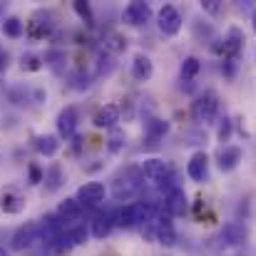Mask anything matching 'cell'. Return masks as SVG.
Instances as JSON below:
<instances>
[{
	"label": "cell",
	"instance_id": "obj_1",
	"mask_svg": "<svg viewBox=\"0 0 256 256\" xmlns=\"http://www.w3.org/2000/svg\"><path fill=\"white\" fill-rule=\"evenodd\" d=\"M144 194V174L140 167H127L120 172V176H114L112 182V196L117 202H130L134 196Z\"/></svg>",
	"mask_w": 256,
	"mask_h": 256
},
{
	"label": "cell",
	"instance_id": "obj_2",
	"mask_svg": "<svg viewBox=\"0 0 256 256\" xmlns=\"http://www.w3.org/2000/svg\"><path fill=\"white\" fill-rule=\"evenodd\" d=\"M219 107H222L219 94H216L214 90H204V92L196 97V102H194V117H196L199 122H204V124H212V122H216V117H219Z\"/></svg>",
	"mask_w": 256,
	"mask_h": 256
},
{
	"label": "cell",
	"instance_id": "obj_3",
	"mask_svg": "<svg viewBox=\"0 0 256 256\" xmlns=\"http://www.w3.org/2000/svg\"><path fill=\"white\" fill-rule=\"evenodd\" d=\"M157 25H160V32H162L164 38L179 35V32H182V25H184L182 12H179L174 5H162V10L157 12Z\"/></svg>",
	"mask_w": 256,
	"mask_h": 256
},
{
	"label": "cell",
	"instance_id": "obj_4",
	"mask_svg": "<svg viewBox=\"0 0 256 256\" xmlns=\"http://www.w3.org/2000/svg\"><path fill=\"white\" fill-rule=\"evenodd\" d=\"M140 170H142V174H144V179L152 182L154 186H157L160 182H164L167 176L174 174V167H172L167 160H162V157H150V160H144Z\"/></svg>",
	"mask_w": 256,
	"mask_h": 256
},
{
	"label": "cell",
	"instance_id": "obj_5",
	"mask_svg": "<svg viewBox=\"0 0 256 256\" xmlns=\"http://www.w3.org/2000/svg\"><path fill=\"white\" fill-rule=\"evenodd\" d=\"M38 242H40V222H28L12 234V244L10 246L15 252H25V249H32Z\"/></svg>",
	"mask_w": 256,
	"mask_h": 256
},
{
	"label": "cell",
	"instance_id": "obj_6",
	"mask_svg": "<svg viewBox=\"0 0 256 256\" xmlns=\"http://www.w3.org/2000/svg\"><path fill=\"white\" fill-rule=\"evenodd\" d=\"M122 20L124 25H132V28H142L152 20V8L150 2H142V0H134L130 2L124 10H122Z\"/></svg>",
	"mask_w": 256,
	"mask_h": 256
},
{
	"label": "cell",
	"instance_id": "obj_7",
	"mask_svg": "<svg viewBox=\"0 0 256 256\" xmlns=\"http://www.w3.org/2000/svg\"><path fill=\"white\" fill-rule=\"evenodd\" d=\"M52 28H55V22H52V12H48V10H38L32 18H30V22H28V38L30 40H42V38H48L50 32H52Z\"/></svg>",
	"mask_w": 256,
	"mask_h": 256
},
{
	"label": "cell",
	"instance_id": "obj_8",
	"mask_svg": "<svg viewBox=\"0 0 256 256\" xmlns=\"http://www.w3.org/2000/svg\"><path fill=\"white\" fill-rule=\"evenodd\" d=\"M104 196H107V186L102 184V182H87L82 184L80 189H78V202L85 206V209H92V206H100L102 202H104Z\"/></svg>",
	"mask_w": 256,
	"mask_h": 256
},
{
	"label": "cell",
	"instance_id": "obj_9",
	"mask_svg": "<svg viewBox=\"0 0 256 256\" xmlns=\"http://www.w3.org/2000/svg\"><path fill=\"white\" fill-rule=\"evenodd\" d=\"M58 137L60 140H75L78 137V110L75 107H65L58 114Z\"/></svg>",
	"mask_w": 256,
	"mask_h": 256
},
{
	"label": "cell",
	"instance_id": "obj_10",
	"mask_svg": "<svg viewBox=\"0 0 256 256\" xmlns=\"http://www.w3.org/2000/svg\"><path fill=\"white\" fill-rule=\"evenodd\" d=\"M219 239H222L226 246H242V244H246V239H249V229H246V224H242L239 219H236V222H226L224 229H222V234H219Z\"/></svg>",
	"mask_w": 256,
	"mask_h": 256
},
{
	"label": "cell",
	"instance_id": "obj_11",
	"mask_svg": "<svg viewBox=\"0 0 256 256\" xmlns=\"http://www.w3.org/2000/svg\"><path fill=\"white\" fill-rule=\"evenodd\" d=\"M186 174H189V179L196 182V184H202V182L209 179V154H206L204 150H199V152L192 154V160H189V164H186Z\"/></svg>",
	"mask_w": 256,
	"mask_h": 256
},
{
	"label": "cell",
	"instance_id": "obj_12",
	"mask_svg": "<svg viewBox=\"0 0 256 256\" xmlns=\"http://www.w3.org/2000/svg\"><path fill=\"white\" fill-rule=\"evenodd\" d=\"M244 160V150L236 147V144H224L216 154V164L222 172H234Z\"/></svg>",
	"mask_w": 256,
	"mask_h": 256
},
{
	"label": "cell",
	"instance_id": "obj_13",
	"mask_svg": "<svg viewBox=\"0 0 256 256\" xmlns=\"http://www.w3.org/2000/svg\"><path fill=\"white\" fill-rule=\"evenodd\" d=\"M120 120H122V112H120L117 104H102V107L94 112L92 124H94L97 130H114Z\"/></svg>",
	"mask_w": 256,
	"mask_h": 256
},
{
	"label": "cell",
	"instance_id": "obj_14",
	"mask_svg": "<svg viewBox=\"0 0 256 256\" xmlns=\"http://www.w3.org/2000/svg\"><path fill=\"white\" fill-rule=\"evenodd\" d=\"M244 45H246V35H244V30L236 28V25L229 28V32H226V38H224V58H234V60H239Z\"/></svg>",
	"mask_w": 256,
	"mask_h": 256
},
{
	"label": "cell",
	"instance_id": "obj_15",
	"mask_svg": "<svg viewBox=\"0 0 256 256\" xmlns=\"http://www.w3.org/2000/svg\"><path fill=\"white\" fill-rule=\"evenodd\" d=\"M114 226H117V224H114V212H100V214L90 222V234H92L94 239H107Z\"/></svg>",
	"mask_w": 256,
	"mask_h": 256
},
{
	"label": "cell",
	"instance_id": "obj_16",
	"mask_svg": "<svg viewBox=\"0 0 256 256\" xmlns=\"http://www.w3.org/2000/svg\"><path fill=\"white\" fill-rule=\"evenodd\" d=\"M164 212H167L170 216H184V214L189 212V202H186L184 186L174 189V192H170V194L164 196Z\"/></svg>",
	"mask_w": 256,
	"mask_h": 256
},
{
	"label": "cell",
	"instance_id": "obj_17",
	"mask_svg": "<svg viewBox=\"0 0 256 256\" xmlns=\"http://www.w3.org/2000/svg\"><path fill=\"white\" fill-rule=\"evenodd\" d=\"M152 75H154V62L150 60V55L137 52L134 60H132V78H134L137 82H150Z\"/></svg>",
	"mask_w": 256,
	"mask_h": 256
},
{
	"label": "cell",
	"instance_id": "obj_18",
	"mask_svg": "<svg viewBox=\"0 0 256 256\" xmlns=\"http://www.w3.org/2000/svg\"><path fill=\"white\" fill-rule=\"evenodd\" d=\"M25 209V196L18 194L15 189H2L0 192V212L5 214H20Z\"/></svg>",
	"mask_w": 256,
	"mask_h": 256
},
{
	"label": "cell",
	"instance_id": "obj_19",
	"mask_svg": "<svg viewBox=\"0 0 256 256\" xmlns=\"http://www.w3.org/2000/svg\"><path fill=\"white\" fill-rule=\"evenodd\" d=\"M167 132H170V122H167V120H162V117H154V114L144 117V134H147V140H150V142H157V140H162Z\"/></svg>",
	"mask_w": 256,
	"mask_h": 256
},
{
	"label": "cell",
	"instance_id": "obj_20",
	"mask_svg": "<svg viewBox=\"0 0 256 256\" xmlns=\"http://www.w3.org/2000/svg\"><path fill=\"white\" fill-rule=\"evenodd\" d=\"M127 38L124 35H120V32H114V30H110V32H104V38H102V50L107 52V55H122L124 50H127Z\"/></svg>",
	"mask_w": 256,
	"mask_h": 256
},
{
	"label": "cell",
	"instance_id": "obj_21",
	"mask_svg": "<svg viewBox=\"0 0 256 256\" xmlns=\"http://www.w3.org/2000/svg\"><path fill=\"white\" fill-rule=\"evenodd\" d=\"M82 212H85V206L78 199H65L60 204V209H58V216L68 224V222H80L82 219Z\"/></svg>",
	"mask_w": 256,
	"mask_h": 256
},
{
	"label": "cell",
	"instance_id": "obj_22",
	"mask_svg": "<svg viewBox=\"0 0 256 256\" xmlns=\"http://www.w3.org/2000/svg\"><path fill=\"white\" fill-rule=\"evenodd\" d=\"M35 147L42 157H55L60 152V137L58 134H40L35 140Z\"/></svg>",
	"mask_w": 256,
	"mask_h": 256
},
{
	"label": "cell",
	"instance_id": "obj_23",
	"mask_svg": "<svg viewBox=\"0 0 256 256\" xmlns=\"http://www.w3.org/2000/svg\"><path fill=\"white\" fill-rule=\"evenodd\" d=\"M192 35H194L199 42H214V40H216L214 25H212L209 20H202V18H196V20L192 22Z\"/></svg>",
	"mask_w": 256,
	"mask_h": 256
},
{
	"label": "cell",
	"instance_id": "obj_24",
	"mask_svg": "<svg viewBox=\"0 0 256 256\" xmlns=\"http://www.w3.org/2000/svg\"><path fill=\"white\" fill-rule=\"evenodd\" d=\"M199 70H202L199 58H194V55L184 58V60H182V68H179V78H182V82H194V78L199 75Z\"/></svg>",
	"mask_w": 256,
	"mask_h": 256
},
{
	"label": "cell",
	"instance_id": "obj_25",
	"mask_svg": "<svg viewBox=\"0 0 256 256\" xmlns=\"http://www.w3.org/2000/svg\"><path fill=\"white\" fill-rule=\"evenodd\" d=\"M62 184H65L62 167H60V164H50V167L45 170V189H48V192H58Z\"/></svg>",
	"mask_w": 256,
	"mask_h": 256
},
{
	"label": "cell",
	"instance_id": "obj_26",
	"mask_svg": "<svg viewBox=\"0 0 256 256\" xmlns=\"http://www.w3.org/2000/svg\"><path fill=\"white\" fill-rule=\"evenodd\" d=\"M42 60H45V68H50L52 72H58V75H60V72L65 70V60H68V58H65V52H62V50L52 48V50H48V52H45V58H42Z\"/></svg>",
	"mask_w": 256,
	"mask_h": 256
},
{
	"label": "cell",
	"instance_id": "obj_27",
	"mask_svg": "<svg viewBox=\"0 0 256 256\" xmlns=\"http://www.w3.org/2000/svg\"><path fill=\"white\" fill-rule=\"evenodd\" d=\"M124 147H127V132H124V130H120V127L110 130V137H107V150H110L112 154H120Z\"/></svg>",
	"mask_w": 256,
	"mask_h": 256
},
{
	"label": "cell",
	"instance_id": "obj_28",
	"mask_svg": "<svg viewBox=\"0 0 256 256\" xmlns=\"http://www.w3.org/2000/svg\"><path fill=\"white\" fill-rule=\"evenodd\" d=\"M8 100H10L12 104H18V107H25L28 102H32V92H30L28 87L15 85V87L8 90Z\"/></svg>",
	"mask_w": 256,
	"mask_h": 256
},
{
	"label": "cell",
	"instance_id": "obj_29",
	"mask_svg": "<svg viewBox=\"0 0 256 256\" xmlns=\"http://www.w3.org/2000/svg\"><path fill=\"white\" fill-rule=\"evenodd\" d=\"M65 234H68V239L72 242V246H80V244H85L87 236H90V232L85 229V224H80V222H75V224H68Z\"/></svg>",
	"mask_w": 256,
	"mask_h": 256
},
{
	"label": "cell",
	"instance_id": "obj_30",
	"mask_svg": "<svg viewBox=\"0 0 256 256\" xmlns=\"http://www.w3.org/2000/svg\"><path fill=\"white\" fill-rule=\"evenodd\" d=\"M2 32H5L8 38H22V35H25V22H22L20 18H5Z\"/></svg>",
	"mask_w": 256,
	"mask_h": 256
},
{
	"label": "cell",
	"instance_id": "obj_31",
	"mask_svg": "<svg viewBox=\"0 0 256 256\" xmlns=\"http://www.w3.org/2000/svg\"><path fill=\"white\" fill-rule=\"evenodd\" d=\"M232 134H234V122H232L229 114H224V117L219 120V124H216V140L224 144V142L232 140Z\"/></svg>",
	"mask_w": 256,
	"mask_h": 256
},
{
	"label": "cell",
	"instance_id": "obj_32",
	"mask_svg": "<svg viewBox=\"0 0 256 256\" xmlns=\"http://www.w3.org/2000/svg\"><path fill=\"white\" fill-rule=\"evenodd\" d=\"M70 85H72V90L82 92V90H90V85H92V78H90L85 70L80 68L78 72H72V75H70Z\"/></svg>",
	"mask_w": 256,
	"mask_h": 256
},
{
	"label": "cell",
	"instance_id": "obj_33",
	"mask_svg": "<svg viewBox=\"0 0 256 256\" xmlns=\"http://www.w3.org/2000/svg\"><path fill=\"white\" fill-rule=\"evenodd\" d=\"M114 68H117V62H114V58H112V55L102 52V55L97 58V75H110Z\"/></svg>",
	"mask_w": 256,
	"mask_h": 256
},
{
	"label": "cell",
	"instance_id": "obj_34",
	"mask_svg": "<svg viewBox=\"0 0 256 256\" xmlns=\"http://www.w3.org/2000/svg\"><path fill=\"white\" fill-rule=\"evenodd\" d=\"M72 8H75V12H78V15H80V18L85 20V25H90V28L94 25V15H92V5H90V2H82V0H78V2H75Z\"/></svg>",
	"mask_w": 256,
	"mask_h": 256
},
{
	"label": "cell",
	"instance_id": "obj_35",
	"mask_svg": "<svg viewBox=\"0 0 256 256\" xmlns=\"http://www.w3.org/2000/svg\"><path fill=\"white\" fill-rule=\"evenodd\" d=\"M42 58H38V55H22V70H28V72H38L40 68H42Z\"/></svg>",
	"mask_w": 256,
	"mask_h": 256
},
{
	"label": "cell",
	"instance_id": "obj_36",
	"mask_svg": "<svg viewBox=\"0 0 256 256\" xmlns=\"http://www.w3.org/2000/svg\"><path fill=\"white\" fill-rule=\"evenodd\" d=\"M236 70H239V60L234 58H224V65H222V72L226 80H234L236 78Z\"/></svg>",
	"mask_w": 256,
	"mask_h": 256
},
{
	"label": "cell",
	"instance_id": "obj_37",
	"mask_svg": "<svg viewBox=\"0 0 256 256\" xmlns=\"http://www.w3.org/2000/svg\"><path fill=\"white\" fill-rule=\"evenodd\" d=\"M184 144H206V132H204V130L186 132V142H184Z\"/></svg>",
	"mask_w": 256,
	"mask_h": 256
},
{
	"label": "cell",
	"instance_id": "obj_38",
	"mask_svg": "<svg viewBox=\"0 0 256 256\" xmlns=\"http://www.w3.org/2000/svg\"><path fill=\"white\" fill-rule=\"evenodd\" d=\"M28 172H30V184H40V182H45V172L40 170L35 162L28 167Z\"/></svg>",
	"mask_w": 256,
	"mask_h": 256
},
{
	"label": "cell",
	"instance_id": "obj_39",
	"mask_svg": "<svg viewBox=\"0 0 256 256\" xmlns=\"http://www.w3.org/2000/svg\"><path fill=\"white\" fill-rule=\"evenodd\" d=\"M202 10L209 12V15H219V12H222V2H219V0H204V2H202Z\"/></svg>",
	"mask_w": 256,
	"mask_h": 256
},
{
	"label": "cell",
	"instance_id": "obj_40",
	"mask_svg": "<svg viewBox=\"0 0 256 256\" xmlns=\"http://www.w3.org/2000/svg\"><path fill=\"white\" fill-rule=\"evenodd\" d=\"M5 68H8V52H5V50H0V72H2Z\"/></svg>",
	"mask_w": 256,
	"mask_h": 256
},
{
	"label": "cell",
	"instance_id": "obj_41",
	"mask_svg": "<svg viewBox=\"0 0 256 256\" xmlns=\"http://www.w3.org/2000/svg\"><path fill=\"white\" fill-rule=\"evenodd\" d=\"M0 256H10V252H8V249H2V246H0Z\"/></svg>",
	"mask_w": 256,
	"mask_h": 256
},
{
	"label": "cell",
	"instance_id": "obj_42",
	"mask_svg": "<svg viewBox=\"0 0 256 256\" xmlns=\"http://www.w3.org/2000/svg\"><path fill=\"white\" fill-rule=\"evenodd\" d=\"M252 22H254V30H256V10H254V15H252Z\"/></svg>",
	"mask_w": 256,
	"mask_h": 256
},
{
	"label": "cell",
	"instance_id": "obj_43",
	"mask_svg": "<svg viewBox=\"0 0 256 256\" xmlns=\"http://www.w3.org/2000/svg\"><path fill=\"white\" fill-rule=\"evenodd\" d=\"M2 12H5V5H2V2H0V15H2Z\"/></svg>",
	"mask_w": 256,
	"mask_h": 256
},
{
	"label": "cell",
	"instance_id": "obj_44",
	"mask_svg": "<svg viewBox=\"0 0 256 256\" xmlns=\"http://www.w3.org/2000/svg\"><path fill=\"white\" fill-rule=\"evenodd\" d=\"M226 256H239V254H226Z\"/></svg>",
	"mask_w": 256,
	"mask_h": 256
}]
</instances>
